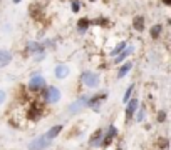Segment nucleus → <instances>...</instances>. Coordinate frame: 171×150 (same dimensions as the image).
<instances>
[{"mask_svg":"<svg viewBox=\"0 0 171 150\" xmlns=\"http://www.w3.org/2000/svg\"><path fill=\"white\" fill-rule=\"evenodd\" d=\"M47 140L49 138L45 137V135H42V137H39L37 140H34L32 143H29V148H30V150H42V148H45L49 145Z\"/></svg>","mask_w":171,"mask_h":150,"instance_id":"obj_5","label":"nucleus"},{"mask_svg":"<svg viewBox=\"0 0 171 150\" xmlns=\"http://www.w3.org/2000/svg\"><path fill=\"white\" fill-rule=\"evenodd\" d=\"M42 89H45V80H44V77L35 74L32 77L30 84H29V90L30 92H40Z\"/></svg>","mask_w":171,"mask_h":150,"instance_id":"obj_2","label":"nucleus"},{"mask_svg":"<svg viewBox=\"0 0 171 150\" xmlns=\"http://www.w3.org/2000/svg\"><path fill=\"white\" fill-rule=\"evenodd\" d=\"M101 137H102V130L99 128V130H96V132L91 135L89 143L92 145V147H94V145H99V143H101Z\"/></svg>","mask_w":171,"mask_h":150,"instance_id":"obj_11","label":"nucleus"},{"mask_svg":"<svg viewBox=\"0 0 171 150\" xmlns=\"http://www.w3.org/2000/svg\"><path fill=\"white\" fill-rule=\"evenodd\" d=\"M126 47H128V43H126V42H121V43H118V47H116L114 50L111 52V55H118V54H121V52H123Z\"/></svg>","mask_w":171,"mask_h":150,"instance_id":"obj_20","label":"nucleus"},{"mask_svg":"<svg viewBox=\"0 0 171 150\" xmlns=\"http://www.w3.org/2000/svg\"><path fill=\"white\" fill-rule=\"evenodd\" d=\"M131 67H133V62H126V64L119 69V72H118V79H123V77H126V74L131 70Z\"/></svg>","mask_w":171,"mask_h":150,"instance_id":"obj_14","label":"nucleus"},{"mask_svg":"<svg viewBox=\"0 0 171 150\" xmlns=\"http://www.w3.org/2000/svg\"><path fill=\"white\" fill-rule=\"evenodd\" d=\"M156 120H158V122H164V120H166V112H163V110L158 112V117H156Z\"/></svg>","mask_w":171,"mask_h":150,"instance_id":"obj_22","label":"nucleus"},{"mask_svg":"<svg viewBox=\"0 0 171 150\" xmlns=\"http://www.w3.org/2000/svg\"><path fill=\"white\" fill-rule=\"evenodd\" d=\"M116 133H118V128L114 127V125H111L109 128H107V133L104 135V138L101 140V147H107V145H111V142H112V138L116 137Z\"/></svg>","mask_w":171,"mask_h":150,"instance_id":"obj_4","label":"nucleus"},{"mask_svg":"<svg viewBox=\"0 0 171 150\" xmlns=\"http://www.w3.org/2000/svg\"><path fill=\"white\" fill-rule=\"evenodd\" d=\"M89 25H91V20H89V18H81V20L77 22V27H79V30H82V32H84Z\"/></svg>","mask_w":171,"mask_h":150,"instance_id":"obj_18","label":"nucleus"},{"mask_svg":"<svg viewBox=\"0 0 171 150\" xmlns=\"http://www.w3.org/2000/svg\"><path fill=\"white\" fill-rule=\"evenodd\" d=\"M144 25H146L144 17H141V15L134 17V20H133V27L136 28V30H138V32H143V30H144Z\"/></svg>","mask_w":171,"mask_h":150,"instance_id":"obj_10","label":"nucleus"},{"mask_svg":"<svg viewBox=\"0 0 171 150\" xmlns=\"http://www.w3.org/2000/svg\"><path fill=\"white\" fill-rule=\"evenodd\" d=\"M62 128H64V127H62V125H56V127H52L51 130H49V132H47V135H45V137L49 138V140H52V138H56L57 137V135H59L61 133V130Z\"/></svg>","mask_w":171,"mask_h":150,"instance_id":"obj_13","label":"nucleus"},{"mask_svg":"<svg viewBox=\"0 0 171 150\" xmlns=\"http://www.w3.org/2000/svg\"><path fill=\"white\" fill-rule=\"evenodd\" d=\"M29 52H34V54H35V52H39V54H42V52H44V47L40 45V43L30 42V43H29Z\"/></svg>","mask_w":171,"mask_h":150,"instance_id":"obj_16","label":"nucleus"},{"mask_svg":"<svg viewBox=\"0 0 171 150\" xmlns=\"http://www.w3.org/2000/svg\"><path fill=\"white\" fill-rule=\"evenodd\" d=\"M59 99H61V92L57 87H49V89H45V102L56 104V102H59Z\"/></svg>","mask_w":171,"mask_h":150,"instance_id":"obj_3","label":"nucleus"},{"mask_svg":"<svg viewBox=\"0 0 171 150\" xmlns=\"http://www.w3.org/2000/svg\"><path fill=\"white\" fill-rule=\"evenodd\" d=\"M86 100H87V97H81V99L77 100L76 104H72V105H71V107H69V110H71V112H76V110H81V109H82V107H84V105L87 104Z\"/></svg>","mask_w":171,"mask_h":150,"instance_id":"obj_12","label":"nucleus"},{"mask_svg":"<svg viewBox=\"0 0 171 150\" xmlns=\"http://www.w3.org/2000/svg\"><path fill=\"white\" fill-rule=\"evenodd\" d=\"M159 33H161V25H153V27H151V30H149L151 38H158Z\"/></svg>","mask_w":171,"mask_h":150,"instance_id":"obj_19","label":"nucleus"},{"mask_svg":"<svg viewBox=\"0 0 171 150\" xmlns=\"http://www.w3.org/2000/svg\"><path fill=\"white\" fill-rule=\"evenodd\" d=\"M3 102H5V92L0 90V104H3Z\"/></svg>","mask_w":171,"mask_h":150,"instance_id":"obj_25","label":"nucleus"},{"mask_svg":"<svg viewBox=\"0 0 171 150\" xmlns=\"http://www.w3.org/2000/svg\"><path fill=\"white\" fill-rule=\"evenodd\" d=\"M159 147H161V148H166V147H168V140H166V138H161V140H159Z\"/></svg>","mask_w":171,"mask_h":150,"instance_id":"obj_24","label":"nucleus"},{"mask_svg":"<svg viewBox=\"0 0 171 150\" xmlns=\"http://www.w3.org/2000/svg\"><path fill=\"white\" fill-rule=\"evenodd\" d=\"M10 60H12L10 52H8V50H0V67L8 65V64H10Z\"/></svg>","mask_w":171,"mask_h":150,"instance_id":"obj_7","label":"nucleus"},{"mask_svg":"<svg viewBox=\"0 0 171 150\" xmlns=\"http://www.w3.org/2000/svg\"><path fill=\"white\" fill-rule=\"evenodd\" d=\"M87 100H89L87 104H89L94 110H97V109H99V104L102 102V100H106V94H99V95L91 97V99H87Z\"/></svg>","mask_w":171,"mask_h":150,"instance_id":"obj_6","label":"nucleus"},{"mask_svg":"<svg viewBox=\"0 0 171 150\" xmlns=\"http://www.w3.org/2000/svg\"><path fill=\"white\" fill-rule=\"evenodd\" d=\"M133 52H134V48H133V47H128L126 50H123V52H121V54L118 55V59H116V64H121V62H123L129 54H133Z\"/></svg>","mask_w":171,"mask_h":150,"instance_id":"obj_15","label":"nucleus"},{"mask_svg":"<svg viewBox=\"0 0 171 150\" xmlns=\"http://www.w3.org/2000/svg\"><path fill=\"white\" fill-rule=\"evenodd\" d=\"M82 82H84V85L89 87V89H96V87L99 85V75L92 74V72H84V74H82Z\"/></svg>","mask_w":171,"mask_h":150,"instance_id":"obj_1","label":"nucleus"},{"mask_svg":"<svg viewBox=\"0 0 171 150\" xmlns=\"http://www.w3.org/2000/svg\"><path fill=\"white\" fill-rule=\"evenodd\" d=\"M143 115H144V110H141V112L138 114V120H143Z\"/></svg>","mask_w":171,"mask_h":150,"instance_id":"obj_26","label":"nucleus"},{"mask_svg":"<svg viewBox=\"0 0 171 150\" xmlns=\"http://www.w3.org/2000/svg\"><path fill=\"white\" fill-rule=\"evenodd\" d=\"M67 75H69V67H66V65H57L56 67V77L57 79H66Z\"/></svg>","mask_w":171,"mask_h":150,"instance_id":"obj_9","label":"nucleus"},{"mask_svg":"<svg viewBox=\"0 0 171 150\" xmlns=\"http://www.w3.org/2000/svg\"><path fill=\"white\" fill-rule=\"evenodd\" d=\"M138 100H136V99H133V100H131V102H128V110H126V119H131V115H133L134 112H136V109H138Z\"/></svg>","mask_w":171,"mask_h":150,"instance_id":"obj_8","label":"nucleus"},{"mask_svg":"<svg viewBox=\"0 0 171 150\" xmlns=\"http://www.w3.org/2000/svg\"><path fill=\"white\" fill-rule=\"evenodd\" d=\"M91 2H96V0H91Z\"/></svg>","mask_w":171,"mask_h":150,"instance_id":"obj_29","label":"nucleus"},{"mask_svg":"<svg viewBox=\"0 0 171 150\" xmlns=\"http://www.w3.org/2000/svg\"><path fill=\"white\" fill-rule=\"evenodd\" d=\"M163 3L164 5H171V0H163Z\"/></svg>","mask_w":171,"mask_h":150,"instance_id":"obj_27","label":"nucleus"},{"mask_svg":"<svg viewBox=\"0 0 171 150\" xmlns=\"http://www.w3.org/2000/svg\"><path fill=\"white\" fill-rule=\"evenodd\" d=\"M133 90H134V85H129L128 90H126V94H124V102H129V97H131V92Z\"/></svg>","mask_w":171,"mask_h":150,"instance_id":"obj_21","label":"nucleus"},{"mask_svg":"<svg viewBox=\"0 0 171 150\" xmlns=\"http://www.w3.org/2000/svg\"><path fill=\"white\" fill-rule=\"evenodd\" d=\"M79 10H81L79 2H72V12H79Z\"/></svg>","mask_w":171,"mask_h":150,"instance_id":"obj_23","label":"nucleus"},{"mask_svg":"<svg viewBox=\"0 0 171 150\" xmlns=\"http://www.w3.org/2000/svg\"><path fill=\"white\" fill-rule=\"evenodd\" d=\"M13 2H15V3H19V2H20V0H13Z\"/></svg>","mask_w":171,"mask_h":150,"instance_id":"obj_28","label":"nucleus"},{"mask_svg":"<svg viewBox=\"0 0 171 150\" xmlns=\"http://www.w3.org/2000/svg\"><path fill=\"white\" fill-rule=\"evenodd\" d=\"M39 115H40V109H37V105L34 104V109L29 112V119H30V120H37Z\"/></svg>","mask_w":171,"mask_h":150,"instance_id":"obj_17","label":"nucleus"}]
</instances>
